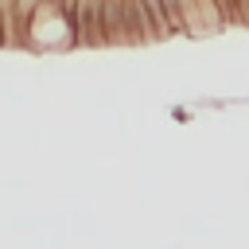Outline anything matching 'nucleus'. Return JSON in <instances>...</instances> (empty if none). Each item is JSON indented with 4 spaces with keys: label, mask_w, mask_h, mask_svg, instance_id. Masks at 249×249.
<instances>
[{
    "label": "nucleus",
    "mask_w": 249,
    "mask_h": 249,
    "mask_svg": "<svg viewBox=\"0 0 249 249\" xmlns=\"http://www.w3.org/2000/svg\"><path fill=\"white\" fill-rule=\"evenodd\" d=\"M105 39H109V47H140V43H152L140 0H105Z\"/></svg>",
    "instance_id": "1"
},
{
    "label": "nucleus",
    "mask_w": 249,
    "mask_h": 249,
    "mask_svg": "<svg viewBox=\"0 0 249 249\" xmlns=\"http://www.w3.org/2000/svg\"><path fill=\"white\" fill-rule=\"evenodd\" d=\"M78 47H109L105 0H78Z\"/></svg>",
    "instance_id": "2"
},
{
    "label": "nucleus",
    "mask_w": 249,
    "mask_h": 249,
    "mask_svg": "<svg viewBox=\"0 0 249 249\" xmlns=\"http://www.w3.org/2000/svg\"><path fill=\"white\" fill-rule=\"evenodd\" d=\"M140 8H144L148 39H167V35H175V27H171V16H167V4H163V0H140Z\"/></svg>",
    "instance_id": "3"
}]
</instances>
